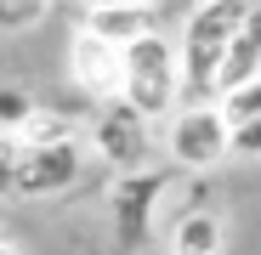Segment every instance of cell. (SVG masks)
Instances as JSON below:
<instances>
[{"label": "cell", "mask_w": 261, "mask_h": 255, "mask_svg": "<svg viewBox=\"0 0 261 255\" xmlns=\"http://www.w3.org/2000/svg\"><path fill=\"white\" fill-rule=\"evenodd\" d=\"M233 153V119L222 102H199L170 119V159L182 170H216Z\"/></svg>", "instance_id": "obj_2"}, {"label": "cell", "mask_w": 261, "mask_h": 255, "mask_svg": "<svg viewBox=\"0 0 261 255\" xmlns=\"http://www.w3.org/2000/svg\"><path fill=\"white\" fill-rule=\"evenodd\" d=\"M170 6H182V17H188V12H199V6H204V0H159V12H170Z\"/></svg>", "instance_id": "obj_17"}, {"label": "cell", "mask_w": 261, "mask_h": 255, "mask_svg": "<svg viewBox=\"0 0 261 255\" xmlns=\"http://www.w3.org/2000/svg\"><path fill=\"white\" fill-rule=\"evenodd\" d=\"M80 29H91V34L114 40L119 51H130L137 40L165 34V12H159V6H97V12H85Z\"/></svg>", "instance_id": "obj_7"}, {"label": "cell", "mask_w": 261, "mask_h": 255, "mask_svg": "<svg viewBox=\"0 0 261 255\" xmlns=\"http://www.w3.org/2000/svg\"><path fill=\"white\" fill-rule=\"evenodd\" d=\"M233 153H239V159H261V119L233 125Z\"/></svg>", "instance_id": "obj_15"}, {"label": "cell", "mask_w": 261, "mask_h": 255, "mask_svg": "<svg viewBox=\"0 0 261 255\" xmlns=\"http://www.w3.org/2000/svg\"><path fill=\"white\" fill-rule=\"evenodd\" d=\"M17 142L23 148H46V142H68V125L57 119V114H46V108H34L23 125H17Z\"/></svg>", "instance_id": "obj_10"}, {"label": "cell", "mask_w": 261, "mask_h": 255, "mask_svg": "<svg viewBox=\"0 0 261 255\" xmlns=\"http://www.w3.org/2000/svg\"><path fill=\"white\" fill-rule=\"evenodd\" d=\"M51 12V0H0V34H23Z\"/></svg>", "instance_id": "obj_11"}, {"label": "cell", "mask_w": 261, "mask_h": 255, "mask_svg": "<svg viewBox=\"0 0 261 255\" xmlns=\"http://www.w3.org/2000/svg\"><path fill=\"white\" fill-rule=\"evenodd\" d=\"M85 12H97V6H159V0H80Z\"/></svg>", "instance_id": "obj_16"}, {"label": "cell", "mask_w": 261, "mask_h": 255, "mask_svg": "<svg viewBox=\"0 0 261 255\" xmlns=\"http://www.w3.org/2000/svg\"><path fill=\"white\" fill-rule=\"evenodd\" d=\"M222 216H210V210H188L176 216L170 227V255H222Z\"/></svg>", "instance_id": "obj_9"}, {"label": "cell", "mask_w": 261, "mask_h": 255, "mask_svg": "<svg viewBox=\"0 0 261 255\" xmlns=\"http://www.w3.org/2000/svg\"><path fill=\"white\" fill-rule=\"evenodd\" d=\"M250 79H261V6H255V17L233 34V46H227V57H222V97L244 91Z\"/></svg>", "instance_id": "obj_8"}, {"label": "cell", "mask_w": 261, "mask_h": 255, "mask_svg": "<svg viewBox=\"0 0 261 255\" xmlns=\"http://www.w3.org/2000/svg\"><path fill=\"white\" fill-rule=\"evenodd\" d=\"M85 170V153L80 142H46V148H23L17 159V193L23 199H51V193H68Z\"/></svg>", "instance_id": "obj_4"}, {"label": "cell", "mask_w": 261, "mask_h": 255, "mask_svg": "<svg viewBox=\"0 0 261 255\" xmlns=\"http://www.w3.org/2000/svg\"><path fill=\"white\" fill-rule=\"evenodd\" d=\"M51 6H68V0H51Z\"/></svg>", "instance_id": "obj_19"}, {"label": "cell", "mask_w": 261, "mask_h": 255, "mask_svg": "<svg viewBox=\"0 0 261 255\" xmlns=\"http://www.w3.org/2000/svg\"><path fill=\"white\" fill-rule=\"evenodd\" d=\"M68 79L85 97H97V102H119L125 97V51L114 46V40L80 29L68 40Z\"/></svg>", "instance_id": "obj_3"}, {"label": "cell", "mask_w": 261, "mask_h": 255, "mask_svg": "<svg viewBox=\"0 0 261 255\" xmlns=\"http://www.w3.org/2000/svg\"><path fill=\"white\" fill-rule=\"evenodd\" d=\"M182 97V46H170V34H148L125 51V102L142 119L170 114Z\"/></svg>", "instance_id": "obj_1"}, {"label": "cell", "mask_w": 261, "mask_h": 255, "mask_svg": "<svg viewBox=\"0 0 261 255\" xmlns=\"http://www.w3.org/2000/svg\"><path fill=\"white\" fill-rule=\"evenodd\" d=\"M222 108H227V119H233V125H250V119H261V79H250L244 91L222 97Z\"/></svg>", "instance_id": "obj_13"}, {"label": "cell", "mask_w": 261, "mask_h": 255, "mask_svg": "<svg viewBox=\"0 0 261 255\" xmlns=\"http://www.w3.org/2000/svg\"><path fill=\"white\" fill-rule=\"evenodd\" d=\"M159 193H165V176H125L114 182V221H119V244L137 249L148 238V216L159 210Z\"/></svg>", "instance_id": "obj_6"}, {"label": "cell", "mask_w": 261, "mask_h": 255, "mask_svg": "<svg viewBox=\"0 0 261 255\" xmlns=\"http://www.w3.org/2000/svg\"><path fill=\"white\" fill-rule=\"evenodd\" d=\"M0 255H23V249H12V244H6V238H0Z\"/></svg>", "instance_id": "obj_18"}, {"label": "cell", "mask_w": 261, "mask_h": 255, "mask_svg": "<svg viewBox=\"0 0 261 255\" xmlns=\"http://www.w3.org/2000/svg\"><path fill=\"white\" fill-rule=\"evenodd\" d=\"M29 114H34L29 97H17V91H6V85H0V131H17Z\"/></svg>", "instance_id": "obj_14"}, {"label": "cell", "mask_w": 261, "mask_h": 255, "mask_svg": "<svg viewBox=\"0 0 261 255\" xmlns=\"http://www.w3.org/2000/svg\"><path fill=\"white\" fill-rule=\"evenodd\" d=\"M17 159H23L17 131H0V199H12V193H17Z\"/></svg>", "instance_id": "obj_12"}, {"label": "cell", "mask_w": 261, "mask_h": 255, "mask_svg": "<svg viewBox=\"0 0 261 255\" xmlns=\"http://www.w3.org/2000/svg\"><path fill=\"white\" fill-rule=\"evenodd\" d=\"M91 142H97V153H102L114 170H137L142 153H148V119L130 108L125 97H119V102H102V119H97Z\"/></svg>", "instance_id": "obj_5"}]
</instances>
